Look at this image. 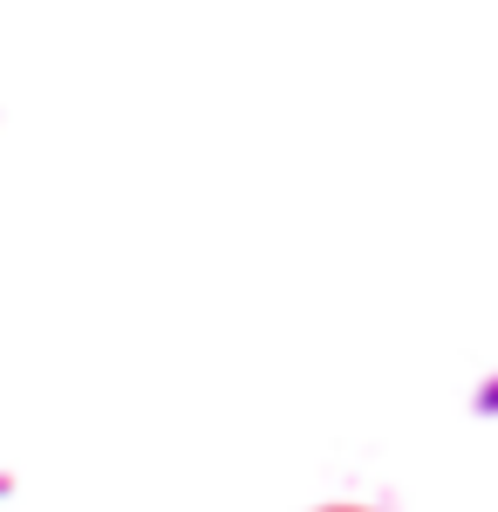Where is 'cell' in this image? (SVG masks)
<instances>
[{"mask_svg": "<svg viewBox=\"0 0 498 512\" xmlns=\"http://www.w3.org/2000/svg\"><path fill=\"white\" fill-rule=\"evenodd\" d=\"M321 512H362V506H321Z\"/></svg>", "mask_w": 498, "mask_h": 512, "instance_id": "1", "label": "cell"}]
</instances>
